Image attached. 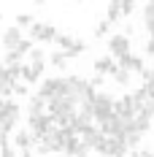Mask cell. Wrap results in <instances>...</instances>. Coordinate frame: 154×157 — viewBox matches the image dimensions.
<instances>
[{"label": "cell", "mask_w": 154, "mask_h": 157, "mask_svg": "<svg viewBox=\"0 0 154 157\" xmlns=\"http://www.w3.org/2000/svg\"><path fill=\"white\" fill-rule=\"evenodd\" d=\"M19 114H22L19 106L8 98V100H6V109H3V114H0V133H8V136H11L14 127H16V122H19Z\"/></svg>", "instance_id": "obj_1"}, {"label": "cell", "mask_w": 154, "mask_h": 157, "mask_svg": "<svg viewBox=\"0 0 154 157\" xmlns=\"http://www.w3.org/2000/svg\"><path fill=\"white\" fill-rule=\"evenodd\" d=\"M27 35L32 41H41V44H51L57 41V27L54 25H41V22H32L27 27Z\"/></svg>", "instance_id": "obj_2"}, {"label": "cell", "mask_w": 154, "mask_h": 157, "mask_svg": "<svg viewBox=\"0 0 154 157\" xmlns=\"http://www.w3.org/2000/svg\"><path fill=\"white\" fill-rule=\"evenodd\" d=\"M14 146L19 149V155L24 157H32L35 155V136H32V130H16L14 133Z\"/></svg>", "instance_id": "obj_3"}, {"label": "cell", "mask_w": 154, "mask_h": 157, "mask_svg": "<svg viewBox=\"0 0 154 157\" xmlns=\"http://www.w3.org/2000/svg\"><path fill=\"white\" fill-rule=\"evenodd\" d=\"M92 111H95V119L100 122V119H106V117H111L114 114V98L106 92H97L92 100Z\"/></svg>", "instance_id": "obj_4"}, {"label": "cell", "mask_w": 154, "mask_h": 157, "mask_svg": "<svg viewBox=\"0 0 154 157\" xmlns=\"http://www.w3.org/2000/svg\"><path fill=\"white\" fill-rule=\"evenodd\" d=\"M127 52H130V35H127V33H116V35L108 38V54L122 57Z\"/></svg>", "instance_id": "obj_5"}, {"label": "cell", "mask_w": 154, "mask_h": 157, "mask_svg": "<svg viewBox=\"0 0 154 157\" xmlns=\"http://www.w3.org/2000/svg\"><path fill=\"white\" fill-rule=\"evenodd\" d=\"M38 92L43 95L46 100H51L54 95L65 92V78H57V76H51V78H43V81H41V90H38Z\"/></svg>", "instance_id": "obj_6"}, {"label": "cell", "mask_w": 154, "mask_h": 157, "mask_svg": "<svg viewBox=\"0 0 154 157\" xmlns=\"http://www.w3.org/2000/svg\"><path fill=\"white\" fill-rule=\"evenodd\" d=\"M114 111L119 117H135L138 114V103H135V95H124L119 100H114Z\"/></svg>", "instance_id": "obj_7"}, {"label": "cell", "mask_w": 154, "mask_h": 157, "mask_svg": "<svg viewBox=\"0 0 154 157\" xmlns=\"http://www.w3.org/2000/svg\"><path fill=\"white\" fill-rule=\"evenodd\" d=\"M95 71H97V73H103V76H114V73L119 71V60H116L114 54L97 57V60H95Z\"/></svg>", "instance_id": "obj_8"}, {"label": "cell", "mask_w": 154, "mask_h": 157, "mask_svg": "<svg viewBox=\"0 0 154 157\" xmlns=\"http://www.w3.org/2000/svg\"><path fill=\"white\" fill-rule=\"evenodd\" d=\"M116 60H119V65H122V68L133 71V73H143V71H146V68H143V60H141L138 54H130V52H127V54L116 57Z\"/></svg>", "instance_id": "obj_9"}, {"label": "cell", "mask_w": 154, "mask_h": 157, "mask_svg": "<svg viewBox=\"0 0 154 157\" xmlns=\"http://www.w3.org/2000/svg\"><path fill=\"white\" fill-rule=\"evenodd\" d=\"M22 38H24L22 27H19V25H14V27H8V30L3 33V46H6V49H16Z\"/></svg>", "instance_id": "obj_10"}, {"label": "cell", "mask_w": 154, "mask_h": 157, "mask_svg": "<svg viewBox=\"0 0 154 157\" xmlns=\"http://www.w3.org/2000/svg\"><path fill=\"white\" fill-rule=\"evenodd\" d=\"M68 60H70V57H68V52H65V49H57V52H51V54H49V63L54 65L57 71H65V68H68Z\"/></svg>", "instance_id": "obj_11"}, {"label": "cell", "mask_w": 154, "mask_h": 157, "mask_svg": "<svg viewBox=\"0 0 154 157\" xmlns=\"http://www.w3.org/2000/svg\"><path fill=\"white\" fill-rule=\"evenodd\" d=\"M106 19L111 22V25L119 22V19H122V3H108V16Z\"/></svg>", "instance_id": "obj_12"}, {"label": "cell", "mask_w": 154, "mask_h": 157, "mask_svg": "<svg viewBox=\"0 0 154 157\" xmlns=\"http://www.w3.org/2000/svg\"><path fill=\"white\" fill-rule=\"evenodd\" d=\"M6 71H8V81H11V84H16V81L22 78V63H11V65H6Z\"/></svg>", "instance_id": "obj_13"}, {"label": "cell", "mask_w": 154, "mask_h": 157, "mask_svg": "<svg viewBox=\"0 0 154 157\" xmlns=\"http://www.w3.org/2000/svg\"><path fill=\"white\" fill-rule=\"evenodd\" d=\"M54 44H57V46H60V49H65V52H68V49H70V46H73V44H76V38H73L70 33H60Z\"/></svg>", "instance_id": "obj_14"}, {"label": "cell", "mask_w": 154, "mask_h": 157, "mask_svg": "<svg viewBox=\"0 0 154 157\" xmlns=\"http://www.w3.org/2000/svg\"><path fill=\"white\" fill-rule=\"evenodd\" d=\"M130 73H133V71H127V68H122V65H119V71L114 73V81H116L119 87H127V84H130Z\"/></svg>", "instance_id": "obj_15"}, {"label": "cell", "mask_w": 154, "mask_h": 157, "mask_svg": "<svg viewBox=\"0 0 154 157\" xmlns=\"http://www.w3.org/2000/svg\"><path fill=\"white\" fill-rule=\"evenodd\" d=\"M143 22H146V27H149V33H154V0H149L146 11H143Z\"/></svg>", "instance_id": "obj_16"}, {"label": "cell", "mask_w": 154, "mask_h": 157, "mask_svg": "<svg viewBox=\"0 0 154 157\" xmlns=\"http://www.w3.org/2000/svg\"><path fill=\"white\" fill-rule=\"evenodd\" d=\"M22 78H24L27 84H35V81H41V76L32 71V65H22Z\"/></svg>", "instance_id": "obj_17"}, {"label": "cell", "mask_w": 154, "mask_h": 157, "mask_svg": "<svg viewBox=\"0 0 154 157\" xmlns=\"http://www.w3.org/2000/svg\"><path fill=\"white\" fill-rule=\"evenodd\" d=\"M84 52H87V44H84V41H76L73 46L68 49V57L73 60V57H78V54H84Z\"/></svg>", "instance_id": "obj_18"}, {"label": "cell", "mask_w": 154, "mask_h": 157, "mask_svg": "<svg viewBox=\"0 0 154 157\" xmlns=\"http://www.w3.org/2000/svg\"><path fill=\"white\" fill-rule=\"evenodd\" d=\"M108 30H111V22H108V19H103V22H100V25L95 27V38H106V35H108Z\"/></svg>", "instance_id": "obj_19"}, {"label": "cell", "mask_w": 154, "mask_h": 157, "mask_svg": "<svg viewBox=\"0 0 154 157\" xmlns=\"http://www.w3.org/2000/svg\"><path fill=\"white\" fill-rule=\"evenodd\" d=\"M24 54H19L16 49H6V65H11V63H19Z\"/></svg>", "instance_id": "obj_20"}, {"label": "cell", "mask_w": 154, "mask_h": 157, "mask_svg": "<svg viewBox=\"0 0 154 157\" xmlns=\"http://www.w3.org/2000/svg\"><path fill=\"white\" fill-rule=\"evenodd\" d=\"M32 22H35L32 14H19V16H16V25H19V27H30Z\"/></svg>", "instance_id": "obj_21"}, {"label": "cell", "mask_w": 154, "mask_h": 157, "mask_svg": "<svg viewBox=\"0 0 154 157\" xmlns=\"http://www.w3.org/2000/svg\"><path fill=\"white\" fill-rule=\"evenodd\" d=\"M135 11V0H122V16H133Z\"/></svg>", "instance_id": "obj_22"}, {"label": "cell", "mask_w": 154, "mask_h": 157, "mask_svg": "<svg viewBox=\"0 0 154 157\" xmlns=\"http://www.w3.org/2000/svg\"><path fill=\"white\" fill-rule=\"evenodd\" d=\"M141 76H143V84H146V87L154 92V71H143Z\"/></svg>", "instance_id": "obj_23"}, {"label": "cell", "mask_w": 154, "mask_h": 157, "mask_svg": "<svg viewBox=\"0 0 154 157\" xmlns=\"http://www.w3.org/2000/svg\"><path fill=\"white\" fill-rule=\"evenodd\" d=\"M14 95L24 98V95H27V81H24V84H22V81H16V84H14Z\"/></svg>", "instance_id": "obj_24"}, {"label": "cell", "mask_w": 154, "mask_h": 157, "mask_svg": "<svg viewBox=\"0 0 154 157\" xmlns=\"http://www.w3.org/2000/svg\"><path fill=\"white\" fill-rule=\"evenodd\" d=\"M3 84H8V71H6V65H0V87Z\"/></svg>", "instance_id": "obj_25"}, {"label": "cell", "mask_w": 154, "mask_h": 157, "mask_svg": "<svg viewBox=\"0 0 154 157\" xmlns=\"http://www.w3.org/2000/svg\"><path fill=\"white\" fill-rule=\"evenodd\" d=\"M146 54H152V57H154V35L149 38V44H146Z\"/></svg>", "instance_id": "obj_26"}, {"label": "cell", "mask_w": 154, "mask_h": 157, "mask_svg": "<svg viewBox=\"0 0 154 157\" xmlns=\"http://www.w3.org/2000/svg\"><path fill=\"white\" fill-rule=\"evenodd\" d=\"M111 3H122V0H111Z\"/></svg>", "instance_id": "obj_27"}, {"label": "cell", "mask_w": 154, "mask_h": 157, "mask_svg": "<svg viewBox=\"0 0 154 157\" xmlns=\"http://www.w3.org/2000/svg\"><path fill=\"white\" fill-rule=\"evenodd\" d=\"M35 3H46V0H35Z\"/></svg>", "instance_id": "obj_28"}, {"label": "cell", "mask_w": 154, "mask_h": 157, "mask_svg": "<svg viewBox=\"0 0 154 157\" xmlns=\"http://www.w3.org/2000/svg\"><path fill=\"white\" fill-rule=\"evenodd\" d=\"M73 3H81V0H73Z\"/></svg>", "instance_id": "obj_29"}]
</instances>
